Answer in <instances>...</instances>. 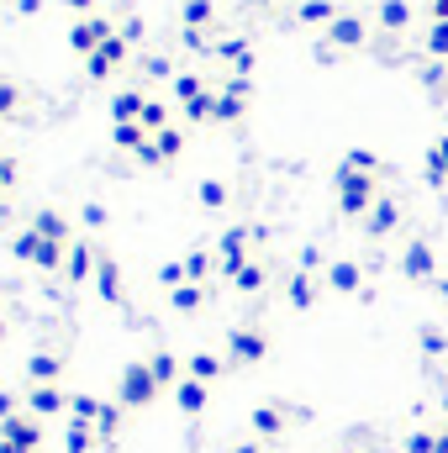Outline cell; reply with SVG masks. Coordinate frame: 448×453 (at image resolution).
<instances>
[{
    "label": "cell",
    "instance_id": "obj_1",
    "mask_svg": "<svg viewBox=\"0 0 448 453\" xmlns=\"http://www.w3.org/2000/svg\"><path fill=\"white\" fill-rule=\"evenodd\" d=\"M375 201H380V180L337 164V206H343V217H369Z\"/></svg>",
    "mask_w": 448,
    "mask_h": 453
},
{
    "label": "cell",
    "instance_id": "obj_2",
    "mask_svg": "<svg viewBox=\"0 0 448 453\" xmlns=\"http://www.w3.org/2000/svg\"><path fill=\"white\" fill-rule=\"evenodd\" d=\"M401 274H406L412 285H438V248H433L428 237H412L406 253H401Z\"/></svg>",
    "mask_w": 448,
    "mask_h": 453
},
{
    "label": "cell",
    "instance_id": "obj_3",
    "mask_svg": "<svg viewBox=\"0 0 448 453\" xmlns=\"http://www.w3.org/2000/svg\"><path fill=\"white\" fill-rule=\"evenodd\" d=\"M364 42H369V21H364V16H353V11H343L333 27H328V48L353 53V48H364Z\"/></svg>",
    "mask_w": 448,
    "mask_h": 453
},
{
    "label": "cell",
    "instance_id": "obj_4",
    "mask_svg": "<svg viewBox=\"0 0 448 453\" xmlns=\"http://www.w3.org/2000/svg\"><path fill=\"white\" fill-rule=\"evenodd\" d=\"M364 222H369V226H364L369 237H390V232L401 226V206H396L390 196H380V201L369 206V217H364Z\"/></svg>",
    "mask_w": 448,
    "mask_h": 453
},
{
    "label": "cell",
    "instance_id": "obj_5",
    "mask_svg": "<svg viewBox=\"0 0 448 453\" xmlns=\"http://www.w3.org/2000/svg\"><path fill=\"white\" fill-rule=\"evenodd\" d=\"M422 174L433 190H448V132L438 142H428V158H422Z\"/></svg>",
    "mask_w": 448,
    "mask_h": 453
},
{
    "label": "cell",
    "instance_id": "obj_6",
    "mask_svg": "<svg viewBox=\"0 0 448 453\" xmlns=\"http://www.w3.org/2000/svg\"><path fill=\"white\" fill-rule=\"evenodd\" d=\"M328 285H333L337 296H359V290H364V269H359L353 258H337L333 269H328Z\"/></svg>",
    "mask_w": 448,
    "mask_h": 453
},
{
    "label": "cell",
    "instance_id": "obj_7",
    "mask_svg": "<svg viewBox=\"0 0 448 453\" xmlns=\"http://www.w3.org/2000/svg\"><path fill=\"white\" fill-rule=\"evenodd\" d=\"M121 53H127V42H121V37H106V42L96 48V58H90V74H96V80L112 74L116 64H121Z\"/></svg>",
    "mask_w": 448,
    "mask_h": 453
},
{
    "label": "cell",
    "instance_id": "obj_8",
    "mask_svg": "<svg viewBox=\"0 0 448 453\" xmlns=\"http://www.w3.org/2000/svg\"><path fill=\"white\" fill-rule=\"evenodd\" d=\"M380 27L385 32H406L412 27V0H380Z\"/></svg>",
    "mask_w": 448,
    "mask_h": 453
},
{
    "label": "cell",
    "instance_id": "obj_9",
    "mask_svg": "<svg viewBox=\"0 0 448 453\" xmlns=\"http://www.w3.org/2000/svg\"><path fill=\"white\" fill-rule=\"evenodd\" d=\"M337 16L343 11H337L333 0H301V27H333Z\"/></svg>",
    "mask_w": 448,
    "mask_h": 453
},
{
    "label": "cell",
    "instance_id": "obj_10",
    "mask_svg": "<svg viewBox=\"0 0 448 453\" xmlns=\"http://www.w3.org/2000/svg\"><path fill=\"white\" fill-rule=\"evenodd\" d=\"M343 169H359V174H375V180H380V158H375L369 148H353V153H343Z\"/></svg>",
    "mask_w": 448,
    "mask_h": 453
},
{
    "label": "cell",
    "instance_id": "obj_11",
    "mask_svg": "<svg viewBox=\"0 0 448 453\" xmlns=\"http://www.w3.org/2000/svg\"><path fill=\"white\" fill-rule=\"evenodd\" d=\"M428 58H448V21H428Z\"/></svg>",
    "mask_w": 448,
    "mask_h": 453
},
{
    "label": "cell",
    "instance_id": "obj_12",
    "mask_svg": "<svg viewBox=\"0 0 448 453\" xmlns=\"http://www.w3.org/2000/svg\"><path fill=\"white\" fill-rule=\"evenodd\" d=\"M174 96L190 106V101H201V96H206V80H201V74H180V80H174Z\"/></svg>",
    "mask_w": 448,
    "mask_h": 453
},
{
    "label": "cell",
    "instance_id": "obj_13",
    "mask_svg": "<svg viewBox=\"0 0 448 453\" xmlns=\"http://www.w3.org/2000/svg\"><path fill=\"white\" fill-rule=\"evenodd\" d=\"M217 53H222L227 64H237V74H248V69H253V53H248V42H222Z\"/></svg>",
    "mask_w": 448,
    "mask_h": 453
},
{
    "label": "cell",
    "instance_id": "obj_14",
    "mask_svg": "<svg viewBox=\"0 0 448 453\" xmlns=\"http://www.w3.org/2000/svg\"><path fill=\"white\" fill-rule=\"evenodd\" d=\"M290 301H296L301 311H306V306H317V285H312L306 274H296V280H290Z\"/></svg>",
    "mask_w": 448,
    "mask_h": 453
},
{
    "label": "cell",
    "instance_id": "obj_15",
    "mask_svg": "<svg viewBox=\"0 0 448 453\" xmlns=\"http://www.w3.org/2000/svg\"><path fill=\"white\" fill-rule=\"evenodd\" d=\"M212 16H217V5H212V0H190V5H185V27H206Z\"/></svg>",
    "mask_w": 448,
    "mask_h": 453
},
{
    "label": "cell",
    "instance_id": "obj_16",
    "mask_svg": "<svg viewBox=\"0 0 448 453\" xmlns=\"http://www.w3.org/2000/svg\"><path fill=\"white\" fill-rule=\"evenodd\" d=\"M422 353H428V358H444V353H448V333H438V327H422Z\"/></svg>",
    "mask_w": 448,
    "mask_h": 453
},
{
    "label": "cell",
    "instance_id": "obj_17",
    "mask_svg": "<svg viewBox=\"0 0 448 453\" xmlns=\"http://www.w3.org/2000/svg\"><path fill=\"white\" fill-rule=\"evenodd\" d=\"M417 80H422V85H428V90H444V58H428V64H422V74H417Z\"/></svg>",
    "mask_w": 448,
    "mask_h": 453
},
{
    "label": "cell",
    "instance_id": "obj_18",
    "mask_svg": "<svg viewBox=\"0 0 448 453\" xmlns=\"http://www.w3.org/2000/svg\"><path fill=\"white\" fill-rule=\"evenodd\" d=\"M264 285V264H243L237 269V290H259Z\"/></svg>",
    "mask_w": 448,
    "mask_h": 453
},
{
    "label": "cell",
    "instance_id": "obj_19",
    "mask_svg": "<svg viewBox=\"0 0 448 453\" xmlns=\"http://www.w3.org/2000/svg\"><path fill=\"white\" fill-rule=\"evenodd\" d=\"M153 142H158V158H174V153L185 148V137H180V132H158Z\"/></svg>",
    "mask_w": 448,
    "mask_h": 453
},
{
    "label": "cell",
    "instance_id": "obj_20",
    "mask_svg": "<svg viewBox=\"0 0 448 453\" xmlns=\"http://www.w3.org/2000/svg\"><path fill=\"white\" fill-rule=\"evenodd\" d=\"M237 353H243V358H259V353H264V338H259V333H237Z\"/></svg>",
    "mask_w": 448,
    "mask_h": 453
},
{
    "label": "cell",
    "instance_id": "obj_21",
    "mask_svg": "<svg viewBox=\"0 0 448 453\" xmlns=\"http://www.w3.org/2000/svg\"><path fill=\"white\" fill-rule=\"evenodd\" d=\"M201 201H206V206H222V201H227V185L206 180V185H201Z\"/></svg>",
    "mask_w": 448,
    "mask_h": 453
},
{
    "label": "cell",
    "instance_id": "obj_22",
    "mask_svg": "<svg viewBox=\"0 0 448 453\" xmlns=\"http://www.w3.org/2000/svg\"><path fill=\"white\" fill-rule=\"evenodd\" d=\"M116 142H121V148H137V142H143V132H137V127H116Z\"/></svg>",
    "mask_w": 448,
    "mask_h": 453
},
{
    "label": "cell",
    "instance_id": "obj_23",
    "mask_svg": "<svg viewBox=\"0 0 448 453\" xmlns=\"http://www.w3.org/2000/svg\"><path fill=\"white\" fill-rule=\"evenodd\" d=\"M428 21H448V0H428Z\"/></svg>",
    "mask_w": 448,
    "mask_h": 453
},
{
    "label": "cell",
    "instance_id": "obj_24",
    "mask_svg": "<svg viewBox=\"0 0 448 453\" xmlns=\"http://www.w3.org/2000/svg\"><path fill=\"white\" fill-rule=\"evenodd\" d=\"M11 101H16V90H11V85H0V111H11Z\"/></svg>",
    "mask_w": 448,
    "mask_h": 453
},
{
    "label": "cell",
    "instance_id": "obj_25",
    "mask_svg": "<svg viewBox=\"0 0 448 453\" xmlns=\"http://www.w3.org/2000/svg\"><path fill=\"white\" fill-rule=\"evenodd\" d=\"M438 296L448 301V274H438Z\"/></svg>",
    "mask_w": 448,
    "mask_h": 453
},
{
    "label": "cell",
    "instance_id": "obj_26",
    "mask_svg": "<svg viewBox=\"0 0 448 453\" xmlns=\"http://www.w3.org/2000/svg\"><path fill=\"white\" fill-rule=\"evenodd\" d=\"M248 5H274V0H248Z\"/></svg>",
    "mask_w": 448,
    "mask_h": 453
},
{
    "label": "cell",
    "instance_id": "obj_27",
    "mask_svg": "<svg viewBox=\"0 0 448 453\" xmlns=\"http://www.w3.org/2000/svg\"><path fill=\"white\" fill-rule=\"evenodd\" d=\"M444 443H448V417H444Z\"/></svg>",
    "mask_w": 448,
    "mask_h": 453
},
{
    "label": "cell",
    "instance_id": "obj_28",
    "mask_svg": "<svg viewBox=\"0 0 448 453\" xmlns=\"http://www.w3.org/2000/svg\"><path fill=\"white\" fill-rule=\"evenodd\" d=\"M69 5H90V0H69Z\"/></svg>",
    "mask_w": 448,
    "mask_h": 453
}]
</instances>
